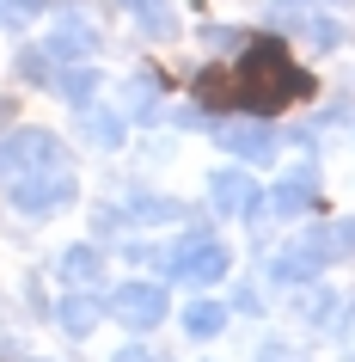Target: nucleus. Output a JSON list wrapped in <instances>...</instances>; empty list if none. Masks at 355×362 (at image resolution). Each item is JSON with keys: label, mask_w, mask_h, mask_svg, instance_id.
I'll list each match as a JSON object with an SVG mask.
<instances>
[{"label": "nucleus", "mask_w": 355, "mask_h": 362, "mask_svg": "<svg viewBox=\"0 0 355 362\" xmlns=\"http://www.w3.org/2000/svg\"><path fill=\"white\" fill-rule=\"evenodd\" d=\"M313 80L300 74V62L288 56L282 37H245V56L239 68H208L196 80V98L203 105H233V111H251V117H276L288 111L294 98H306Z\"/></svg>", "instance_id": "obj_1"}, {"label": "nucleus", "mask_w": 355, "mask_h": 362, "mask_svg": "<svg viewBox=\"0 0 355 362\" xmlns=\"http://www.w3.org/2000/svg\"><path fill=\"white\" fill-rule=\"evenodd\" d=\"M74 172L68 166H37V172H19V178H6V203L19 215H56L74 203Z\"/></svg>", "instance_id": "obj_2"}, {"label": "nucleus", "mask_w": 355, "mask_h": 362, "mask_svg": "<svg viewBox=\"0 0 355 362\" xmlns=\"http://www.w3.org/2000/svg\"><path fill=\"white\" fill-rule=\"evenodd\" d=\"M37 166H68V160H61V141L49 129L0 135V178H19V172H37Z\"/></svg>", "instance_id": "obj_3"}, {"label": "nucleus", "mask_w": 355, "mask_h": 362, "mask_svg": "<svg viewBox=\"0 0 355 362\" xmlns=\"http://www.w3.org/2000/svg\"><path fill=\"white\" fill-rule=\"evenodd\" d=\"M227 264H233V258H227V246L221 240H208V233H190L184 246L172 252V276H178V283H196V288H208V283H221L227 276Z\"/></svg>", "instance_id": "obj_4"}, {"label": "nucleus", "mask_w": 355, "mask_h": 362, "mask_svg": "<svg viewBox=\"0 0 355 362\" xmlns=\"http://www.w3.org/2000/svg\"><path fill=\"white\" fill-rule=\"evenodd\" d=\"M104 313H116L129 332H153V325L166 320V288L160 283H123L111 301H104Z\"/></svg>", "instance_id": "obj_5"}, {"label": "nucleus", "mask_w": 355, "mask_h": 362, "mask_svg": "<svg viewBox=\"0 0 355 362\" xmlns=\"http://www.w3.org/2000/svg\"><path fill=\"white\" fill-rule=\"evenodd\" d=\"M98 49V25L86 19V13H56V31L43 37V56L56 62V68H74V62H86Z\"/></svg>", "instance_id": "obj_6"}, {"label": "nucleus", "mask_w": 355, "mask_h": 362, "mask_svg": "<svg viewBox=\"0 0 355 362\" xmlns=\"http://www.w3.org/2000/svg\"><path fill=\"white\" fill-rule=\"evenodd\" d=\"M208 203H215L221 215H239V221H251V215L263 209L258 191H251V172H239V166H221L215 178H208Z\"/></svg>", "instance_id": "obj_7"}, {"label": "nucleus", "mask_w": 355, "mask_h": 362, "mask_svg": "<svg viewBox=\"0 0 355 362\" xmlns=\"http://www.w3.org/2000/svg\"><path fill=\"white\" fill-rule=\"evenodd\" d=\"M227 153H239L245 166H270L276 160V135L263 129V123H221V135H215Z\"/></svg>", "instance_id": "obj_8"}, {"label": "nucleus", "mask_w": 355, "mask_h": 362, "mask_svg": "<svg viewBox=\"0 0 355 362\" xmlns=\"http://www.w3.org/2000/svg\"><path fill=\"white\" fill-rule=\"evenodd\" d=\"M300 252L313 264H343V258H355V221H325V228H313L300 240Z\"/></svg>", "instance_id": "obj_9"}, {"label": "nucleus", "mask_w": 355, "mask_h": 362, "mask_svg": "<svg viewBox=\"0 0 355 362\" xmlns=\"http://www.w3.org/2000/svg\"><path fill=\"white\" fill-rule=\"evenodd\" d=\"M313 203H318V172H313V166H294V172H282V185H276V197H270V209L294 221V215H306Z\"/></svg>", "instance_id": "obj_10"}, {"label": "nucleus", "mask_w": 355, "mask_h": 362, "mask_svg": "<svg viewBox=\"0 0 355 362\" xmlns=\"http://www.w3.org/2000/svg\"><path fill=\"white\" fill-rule=\"evenodd\" d=\"M98 320H104V301H92L86 288H74V295H68V301L56 307V325L68 332V338H92V332H98Z\"/></svg>", "instance_id": "obj_11"}, {"label": "nucleus", "mask_w": 355, "mask_h": 362, "mask_svg": "<svg viewBox=\"0 0 355 362\" xmlns=\"http://www.w3.org/2000/svg\"><path fill=\"white\" fill-rule=\"evenodd\" d=\"M56 270H61V283L92 288V283H104V252H98V246H68Z\"/></svg>", "instance_id": "obj_12"}, {"label": "nucleus", "mask_w": 355, "mask_h": 362, "mask_svg": "<svg viewBox=\"0 0 355 362\" xmlns=\"http://www.w3.org/2000/svg\"><path fill=\"white\" fill-rule=\"evenodd\" d=\"M49 93H61L68 105H92V93H98V68L92 62H74V68H56V80H49Z\"/></svg>", "instance_id": "obj_13"}, {"label": "nucleus", "mask_w": 355, "mask_h": 362, "mask_svg": "<svg viewBox=\"0 0 355 362\" xmlns=\"http://www.w3.org/2000/svg\"><path fill=\"white\" fill-rule=\"evenodd\" d=\"M80 135H86L92 148H123V117L98 111V105H80Z\"/></svg>", "instance_id": "obj_14"}, {"label": "nucleus", "mask_w": 355, "mask_h": 362, "mask_svg": "<svg viewBox=\"0 0 355 362\" xmlns=\"http://www.w3.org/2000/svg\"><path fill=\"white\" fill-rule=\"evenodd\" d=\"M318 276V264L306 258L300 246H288V252H276V264H270V283H288V288H306Z\"/></svg>", "instance_id": "obj_15"}, {"label": "nucleus", "mask_w": 355, "mask_h": 362, "mask_svg": "<svg viewBox=\"0 0 355 362\" xmlns=\"http://www.w3.org/2000/svg\"><path fill=\"white\" fill-rule=\"evenodd\" d=\"M184 332L190 338H221L227 332V307L221 301H190L184 307Z\"/></svg>", "instance_id": "obj_16"}, {"label": "nucleus", "mask_w": 355, "mask_h": 362, "mask_svg": "<svg viewBox=\"0 0 355 362\" xmlns=\"http://www.w3.org/2000/svg\"><path fill=\"white\" fill-rule=\"evenodd\" d=\"M135 19H141V31H153V37H172L178 31V13H172V0H123Z\"/></svg>", "instance_id": "obj_17"}, {"label": "nucleus", "mask_w": 355, "mask_h": 362, "mask_svg": "<svg viewBox=\"0 0 355 362\" xmlns=\"http://www.w3.org/2000/svg\"><path fill=\"white\" fill-rule=\"evenodd\" d=\"M129 215L135 221H178L184 203H172V197H129Z\"/></svg>", "instance_id": "obj_18"}, {"label": "nucleus", "mask_w": 355, "mask_h": 362, "mask_svg": "<svg viewBox=\"0 0 355 362\" xmlns=\"http://www.w3.org/2000/svg\"><path fill=\"white\" fill-rule=\"evenodd\" d=\"M129 111L135 117H153V111H160V74H135L129 80Z\"/></svg>", "instance_id": "obj_19"}, {"label": "nucleus", "mask_w": 355, "mask_h": 362, "mask_svg": "<svg viewBox=\"0 0 355 362\" xmlns=\"http://www.w3.org/2000/svg\"><path fill=\"white\" fill-rule=\"evenodd\" d=\"M43 13H49V0H0V25L6 31H19V25L43 19Z\"/></svg>", "instance_id": "obj_20"}, {"label": "nucleus", "mask_w": 355, "mask_h": 362, "mask_svg": "<svg viewBox=\"0 0 355 362\" xmlns=\"http://www.w3.org/2000/svg\"><path fill=\"white\" fill-rule=\"evenodd\" d=\"M337 43H343V25L337 19H306V49L325 56V49H337Z\"/></svg>", "instance_id": "obj_21"}, {"label": "nucleus", "mask_w": 355, "mask_h": 362, "mask_svg": "<svg viewBox=\"0 0 355 362\" xmlns=\"http://www.w3.org/2000/svg\"><path fill=\"white\" fill-rule=\"evenodd\" d=\"M19 74L31 80V86H49V80H56V74H49V56H43V49H25V56H19Z\"/></svg>", "instance_id": "obj_22"}, {"label": "nucleus", "mask_w": 355, "mask_h": 362, "mask_svg": "<svg viewBox=\"0 0 355 362\" xmlns=\"http://www.w3.org/2000/svg\"><path fill=\"white\" fill-rule=\"evenodd\" d=\"M258 362H306V356H300V350H288V344H263Z\"/></svg>", "instance_id": "obj_23"}, {"label": "nucleus", "mask_w": 355, "mask_h": 362, "mask_svg": "<svg viewBox=\"0 0 355 362\" xmlns=\"http://www.w3.org/2000/svg\"><path fill=\"white\" fill-rule=\"evenodd\" d=\"M233 43H245V31H227V25L208 31V49H233Z\"/></svg>", "instance_id": "obj_24"}, {"label": "nucleus", "mask_w": 355, "mask_h": 362, "mask_svg": "<svg viewBox=\"0 0 355 362\" xmlns=\"http://www.w3.org/2000/svg\"><path fill=\"white\" fill-rule=\"evenodd\" d=\"M116 362H153V356H148V350H123Z\"/></svg>", "instance_id": "obj_25"}, {"label": "nucleus", "mask_w": 355, "mask_h": 362, "mask_svg": "<svg viewBox=\"0 0 355 362\" xmlns=\"http://www.w3.org/2000/svg\"><path fill=\"white\" fill-rule=\"evenodd\" d=\"M276 6H313V0H276Z\"/></svg>", "instance_id": "obj_26"}, {"label": "nucleus", "mask_w": 355, "mask_h": 362, "mask_svg": "<svg viewBox=\"0 0 355 362\" xmlns=\"http://www.w3.org/2000/svg\"><path fill=\"white\" fill-rule=\"evenodd\" d=\"M0 117H6V98H0Z\"/></svg>", "instance_id": "obj_27"}]
</instances>
